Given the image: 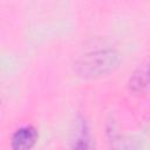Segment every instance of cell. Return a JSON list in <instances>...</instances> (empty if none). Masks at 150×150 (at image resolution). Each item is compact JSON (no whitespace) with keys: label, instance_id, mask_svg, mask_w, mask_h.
Returning <instances> with one entry per match:
<instances>
[{"label":"cell","instance_id":"cell-1","mask_svg":"<svg viewBox=\"0 0 150 150\" xmlns=\"http://www.w3.org/2000/svg\"><path fill=\"white\" fill-rule=\"evenodd\" d=\"M120 63L115 50H98L81 56L75 63V71L83 79H97L112 71Z\"/></svg>","mask_w":150,"mask_h":150},{"label":"cell","instance_id":"cell-2","mask_svg":"<svg viewBox=\"0 0 150 150\" xmlns=\"http://www.w3.org/2000/svg\"><path fill=\"white\" fill-rule=\"evenodd\" d=\"M38 139L35 128L27 125L18 129L12 137V148L15 150H28L34 146Z\"/></svg>","mask_w":150,"mask_h":150},{"label":"cell","instance_id":"cell-3","mask_svg":"<svg viewBox=\"0 0 150 150\" xmlns=\"http://www.w3.org/2000/svg\"><path fill=\"white\" fill-rule=\"evenodd\" d=\"M148 86V67L143 64L130 79V88L134 91H143Z\"/></svg>","mask_w":150,"mask_h":150}]
</instances>
